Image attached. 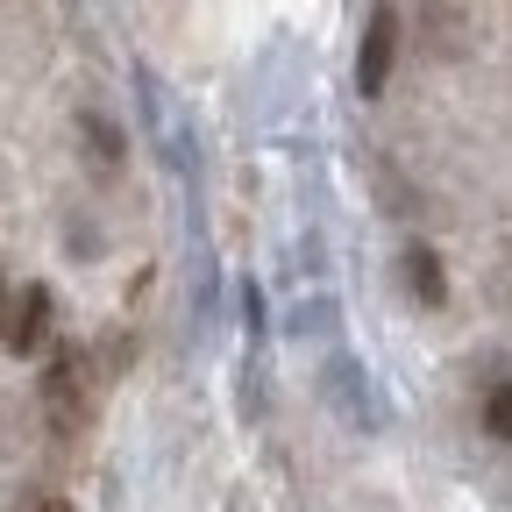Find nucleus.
I'll return each instance as SVG.
<instances>
[{
    "label": "nucleus",
    "mask_w": 512,
    "mask_h": 512,
    "mask_svg": "<svg viewBox=\"0 0 512 512\" xmlns=\"http://www.w3.org/2000/svg\"><path fill=\"white\" fill-rule=\"evenodd\" d=\"M228 512H249V505H242V498H235V505H228Z\"/></svg>",
    "instance_id": "9b49d317"
},
{
    "label": "nucleus",
    "mask_w": 512,
    "mask_h": 512,
    "mask_svg": "<svg viewBox=\"0 0 512 512\" xmlns=\"http://www.w3.org/2000/svg\"><path fill=\"white\" fill-rule=\"evenodd\" d=\"M15 512H79V505L64 498V491H29V498H22Z\"/></svg>",
    "instance_id": "1a4fd4ad"
},
{
    "label": "nucleus",
    "mask_w": 512,
    "mask_h": 512,
    "mask_svg": "<svg viewBox=\"0 0 512 512\" xmlns=\"http://www.w3.org/2000/svg\"><path fill=\"white\" fill-rule=\"evenodd\" d=\"M43 413H50V427L57 434H79L86 420H93V356L86 349H57L50 363H43Z\"/></svg>",
    "instance_id": "f257e3e1"
},
{
    "label": "nucleus",
    "mask_w": 512,
    "mask_h": 512,
    "mask_svg": "<svg viewBox=\"0 0 512 512\" xmlns=\"http://www.w3.org/2000/svg\"><path fill=\"white\" fill-rule=\"evenodd\" d=\"M399 278H406V292H413L420 306H441V299H448V278H441V256H434V249H406V256H399Z\"/></svg>",
    "instance_id": "423d86ee"
},
{
    "label": "nucleus",
    "mask_w": 512,
    "mask_h": 512,
    "mask_svg": "<svg viewBox=\"0 0 512 512\" xmlns=\"http://www.w3.org/2000/svg\"><path fill=\"white\" fill-rule=\"evenodd\" d=\"M392 57H399V15H392V8H370V15H363V50H356V93H363V100L384 93Z\"/></svg>",
    "instance_id": "20e7f679"
},
{
    "label": "nucleus",
    "mask_w": 512,
    "mask_h": 512,
    "mask_svg": "<svg viewBox=\"0 0 512 512\" xmlns=\"http://www.w3.org/2000/svg\"><path fill=\"white\" fill-rule=\"evenodd\" d=\"M136 93H143V121H150V143L164 150V164H171V171H192V164H200V150H192V121H185L178 93L150 72V64L136 72Z\"/></svg>",
    "instance_id": "f03ea898"
},
{
    "label": "nucleus",
    "mask_w": 512,
    "mask_h": 512,
    "mask_svg": "<svg viewBox=\"0 0 512 512\" xmlns=\"http://www.w3.org/2000/svg\"><path fill=\"white\" fill-rule=\"evenodd\" d=\"M50 328H57V299H50V285L8 292V306H0V342H8L15 356H36V349L50 342Z\"/></svg>",
    "instance_id": "7ed1b4c3"
},
{
    "label": "nucleus",
    "mask_w": 512,
    "mask_h": 512,
    "mask_svg": "<svg viewBox=\"0 0 512 512\" xmlns=\"http://www.w3.org/2000/svg\"><path fill=\"white\" fill-rule=\"evenodd\" d=\"M86 136H93V157H100V171H114L121 164V136L100 121V114H86Z\"/></svg>",
    "instance_id": "6e6552de"
},
{
    "label": "nucleus",
    "mask_w": 512,
    "mask_h": 512,
    "mask_svg": "<svg viewBox=\"0 0 512 512\" xmlns=\"http://www.w3.org/2000/svg\"><path fill=\"white\" fill-rule=\"evenodd\" d=\"M320 392H328V399L342 406V420H356V427H377V399H370V384H363V370H356L349 356H335L328 370H320Z\"/></svg>",
    "instance_id": "39448f33"
},
{
    "label": "nucleus",
    "mask_w": 512,
    "mask_h": 512,
    "mask_svg": "<svg viewBox=\"0 0 512 512\" xmlns=\"http://www.w3.org/2000/svg\"><path fill=\"white\" fill-rule=\"evenodd\" d=\"M484 434H491V441H505V434H512V406H505V377H491V384H484Z\"/></svg>",
    "instance_id": "0eeeda50"
},
{
    "label": "nucleus",
    "mask_w": 512,
    "mask_h": 512,
    "mask_svg": "<svg viewBox=\"0 0 512 512\" xmlns=\"http://www.w3.org/2000/svg\"><path fill=\"white\" fill-rule=\"evenodd\" d=\"M0 306H8V278H0Z\"/></svg>",
    "instance_id": "9d476101"
}]
</instances>
